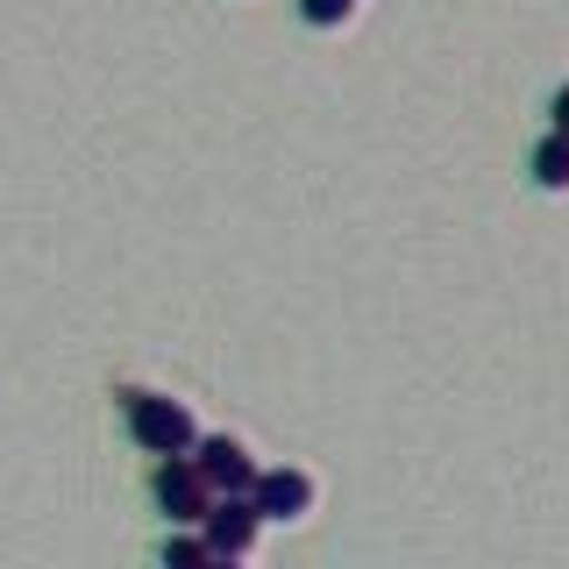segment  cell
I'll list each match as a JSON object with an SVG mask.
<instances>
[{"label":"cell","instance_id":"1","mask_svg":"<svg viewBox=\"0 0 569 569\" xmlns=\"http://www.w3.org/2000/svg\"><path fill=\"white\" fill-rule=\"evenodd\" d=\"M121 420H129V441L150 456H186L200 441L186 399H164V391H121Z\"/></svg>","mask_w":569,"mask_h":569},{"label":"cell","instance_id":"2","mask_svg":"<svg viewBox=\"0 0 569 569\" xmlns=\"http://www.w3.org/2000/svg\"><path fill=\"white\" fill-rule=\"evenodd\" d=\"M200 533H207L213 562H249V556H257V533H263L257 498H249V491H213V506L200 512Z\"/></svg>","mask_w":569,"mask_h":569},{"label":"cell","instance_id":"3","mask_svg":"<svg viewBox=\"0 0 569 569\" xmlns=\"http://www.w3.org/2000/svg\"><path fill=\"white\" fill-rule=\"evenodd\" d=\"M150 498L164 506L171 527H200V512L213 506V491H207V477H200V462H192V449H186V456H157Z\"/></svg>","mask_w":569,"mask_h":569},{"label":"cell","instance_id":"4","mask_svg":"<svg viewBox=\"0 0 569 569\" xmlns=\"http://www.w3.org/2000/svg\"><path fill=\"white\" fill-rule=\"evenodd\" d=\"M192 462H200L207 491H249L257 485V462H249V449L236 435H200L192 441Z\"/></svg>","mask_w":569,"mask_h":569},{"label":"cell","instance_id":"5","mask_svg":"<svg viewBox=\"0 0 569 569\" xmlns=\"http://www.w3.org/2000/svg\"><path fill=\"white\" fill-rule=\"evenodd\" d=\"M263 520H307L313 512V477L307 470H257V485H249Z\"/></svg>","mask_w":569,"mask_h":569},{"label":"cell","instance_id":"6","mask_svg":"<svg viewBox=\"0 0 569 569\" xmlns=\"http://www.w3.org/2000/svg\"><path fill=\"white\" fill-rule=\"evenodd\" d=\"M527 171H533V186H541V192H569V136L548 129V136L527 150Z\"/></svg>","mask_w":569,"mask_h":569},{"label":"cell","instance_id":"7","mask_svg":"<svg viewBox=\"0 0 569 569\" xmlns=\"http://www.w3.org/2000/svg\"><path fill=\"white\" fill-rule=\"evenodd\" d=\"M164 562H171V569H200V562H213V556H207V533H171V541H164Z\"/></svg>","mask_w":569,"mask_h":569},{"label":"cell","instance_id":"8","mask_svg":"<svg viewBox=\"0 0 569 569\" xmlns=\"http://www.w3.org/2000/svg\"><path fill=\"white\" fill-rule=\"evenodd\" d=\"M299 14H307L313 29H342L349 14H356V0H299Z\"/></svg>","mask_w":569,"mask_h":569},{"label":"cell","instance_id":"9","mask_svg":"<svg viewBox=\"0 0 569 569\" xmlns=\"http://www.w3.org/2000/svg\"><path fill=\"white\" fill-rule=\"evenodd\" d=\"M548 129H562V136H569V86H562L556 100H548Z\"/></svg>","mask_w":569,"mask_h":569}]
</instances>
